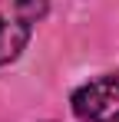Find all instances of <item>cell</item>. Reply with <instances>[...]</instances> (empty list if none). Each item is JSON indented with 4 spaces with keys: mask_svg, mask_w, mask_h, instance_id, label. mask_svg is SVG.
I'll return each instance as SVG.
<instances>
[{
    "mask_svg": "<svg viewBox=\"0 0 119 122\" xmlns=\"http://www.w3.org/2000/svg\"><path fill=\"white\" fill-rule=\"evenodd\" d=\"M43 13L46 0H0V66L20 56Z\"/></svg>",
    "mask_w": 119,
    "mask_h": 122,
    "instance_id": "1",
    "label": "cell"
},
{
    "mask_svg": "<svg viewBox=\"0 0 119 122\" xmlns=\"http://www.w3.org/2000/svg\"><path fill=\"white\" fill-rule=\"evenodd\" d=\"M73 112L83 122H119V76L89 79L73 92Z\"/></svg>",
    "mask_w": 119,
    "mask_h": 122,
    "instance_id": "2",
    "label": "cell"
}]
</instances>
